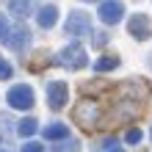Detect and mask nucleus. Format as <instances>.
I'll use <instances>...</instances> for the list:
<instances>
[{
	"mask_svg": "<svg viewBox=\"0 0 152 152\" xmlns=\"http://www.w3.org/2000/svg\"><path fill=\"white\" fill-rule=\"evenodd\" d=\"M72 119L77 124H83V127H97L100 124V108H97V102H91V100L77 102L75 111H72Z\"/></svg>",
	"mask_w": 152,
	"mask_h": 152,
	"instance_id": "f257e3e1",
	"label": "nucleus"
},
{
	"mask_svg": "<svg viewBox=\"0 0 152 152\" xmlns=\"http://www.w3.org/2000/svg\"><path fill=\"white\" fill-rule=\"evenodd\" d=\"M22 152H44V147L39 144V141H28V144L22 147Z\"/></svg>",
	"mask_w": 152,
	"mask_h": 152,
	"instance_id": "2eb2a0df",
	"label": "nucleus"
},
{
	"mask_svg": "<svg viewBox=\"0 0 152 152\" xmlns=\"http://www.w3.org/2000/svg\"><path fill=\"white\" fill-rule=\"evenodd\" d=\"M127 31H130V36H136L138 42H147V39L152 36V22H149V17H147V14H133L130 22H127Z\"/></svg>",
	"mask_w": 152,
	"mask_h": 152,
	"instance_id": "423d86ee",
	"label": "nucleus"
},
{
	"mask_svg": "<svg viewBox=\"0 0 152 152\" xmlns=\"http://www.w3.org/2000/svg\"><path fill=\"white\" fill-rule=\"evenodd\" d=\"M36 20H39L42 28H53V25H56V20H58V8H56V6H44L42 11H39Z\"/></svg>",
	"mask_w": 152,
	"mask_h": 152,
	"instance_id": "1a4fd4ad",
	"label": "nucleus"
},
{
	"mask_svg": "<svg viewBox=\"0 0 152 152\" xmlns=\"http://www.w3.org/2000/svg\"><path fill=\"white\" fill-rule=\"evenodd\" d=\"M47 102H50L53 111H61L69 102V86L64 83V80H53V83H47Z\"/></svg>",
	"mask_w": 152,
	"mask_h": 152,
	"instance_id": "20e7f679",
	"label": "nucleus"
},
{
	"mask_svg": "<svg viewBox=\"0 0 152 152\" xmlns=\"http://www.w3.org/2000/svg\"><path fill=\"white\" fill-rule=\"evenodd\" d=\"M0 152H6V149H0Z\"/></svg>",
	"mask_w": 152,
	"mask_h": 152,
	"instance_id": "4be33fe9",
	"label": "nucleus"
},
{
	"mask_svg": "<svg viewBox=\"0 0 152 152\" xmlns=\"http://www.w3.org/2000/svg\"><path fill=\"white\" fill-rule=\"evenodd\" d=\"M116 66H119V58H116V56H102V58L94 64L97 72H111V69H116Z\"/></svg>",
	"mask_w": 152,
	"mask_h": 152,
	"instance_id": "f8f14e48",
	"label": "nucleus"
},
{
	"mask_svg": "<svg viewBox=\"0 0 152 152\" xmlns=\"http://www.w3.org/2000/svg\"><path fill=\"white\" fill-rule=\"evenodd\" d=\"M105 42H108V36H105V33H97V39H94V47H102Z\"/></svg>",
	"mask_w": 152,
	"mask_h": 152,
	"instance_id": "f3484780",
	"label": "nucleus"
},
{
	"mask_svg": "<svg viewBox=\"0 0 152 152\" xmlns=\"http://www.w3.org/2000/svg\"><path fill=\"white\" fill-rule=\"evenodd\" d=\"M3 42H6V47L22 53V50L31 44V31H28V28H17V31H11V33H6Z\"/></svg>",
	"mask_w": 152,
	"mask_h": 152,
	"instance_id": "6e6552de",
	"label": "nucleus"
},
{
	"mask_svg": "<svg viewBox=\"0 0 152 152\" xmlns=\"http://www.w3.org/2000/svg\"><path fill=\"white\" fill-rule=\"evenodd\" d=\"M36 124H39L36 119H22V122H20V127H17V133H20V136H22V138H31V136H33V133H36V130H39V127H36Z\"/></svg>",
	"mask_w": 152,
	"mask_h": 152,
	"instance_id": "ddd939ff",
	"label": "nucleus"
},
{
	"mask_svg": "<svg viewBox=\"0 0 152 152\" xmlns=\"http://www.w3.org/2000/svg\"><path fill=\"white\" fill-rule=\"evenodd\" d=\"M124 141H127V144H138V141H141V130L138 127H130L127 133H124Z\"/></svg>",
	"mask_w": 152,
	"mask_h": 152,
	"instance_id": "4468645a",
	"label": "nucleus"
},
{
	"mask_svg": "<svg viewBox=\"0 0 152 152\" xmlns=\"http://www.w3.org/2000/svg\"><path fill=\"white\" fill-rule=\"evenodd\" d=\"M31 8H33L31 0H11V3H8V14H14V17H20V20H25V17L31 14Z\"/></svg>",
	"mask_w": 152,
	"mask_h": 152,
	"instance_id": "9d476101",
	"label": "nucleus"
},
{
	"mask_svg": "<svg viewBox=\"0 0 152 152\" xmlns=\"http://www.w3.org/2000/svg\"><path fill=\"white\" fill-rule=\"evenodd\" d=\"M0 77H3V80L11 77V64H6L3 58H0Z\"/></svg>",
	"mask_w": 152,
	"mask_h": 152,
	"instance_id": "dca6fc26",
	"label": "nucleus"
},
{
	"mask_svg": "<svg viewBox=\"0 0 152 152\" xmlns=\"http://www.w3.org/2000/svg\"><path fill=\"white\" fill-rule=\"evenodd\" d=\"M108 152H124V149H119V147H111V149H108Z\"/></svg>",
	"mask_w": 152,
	"mask_h": 152,
	"instance_id": "6ab92c4d",
	"label": "nucleus"
},
{
	"mask_svg": "<svg viewBox=\"0 0 152 152\" xmlns=\"http://www.w3.org/2000/svg\"><path fill=\"white\" fill-rule=\"evenodd\" d=\"M42 136L50 138V141H61V138L69 136V127H66V124H47V127L42 130Z\"/></svg>",
	"mask_w": 152,
	"mask_h": 152,
	"instance_id": "9b49d317",
	"label": "nucleus"
},
{
	"mask_svg": "<svg viewBox=\"0 0 152 152\" xmlns=\"http://www.w3.org/2000/svg\"><path fill=\"white\" fill-rule=\"evenodd\" d=\"M64 28H66L69 36H88V33H91V14H86V11H69Z\"/></svg>",
	"mask_w": 152,
	"mask_h": 152,
	"instance_id": "f03ea898",
	"label": "nucleus"
},
{
	"mask_svg": "<svg viewBox=\"0 0 152 152\" xmlns=\"http://www.w3.org/2000/svg\"><path fill=\"white\" fill-rule=\"evenodd\" d=\"M149 136H152V130H149Z\"/></svg>",
	"mask_w": 152,
	"mask_h": 152,
	"instance_id": "412c9836",
	"label": "nucleus"
},
{
	"mask_svg": "<svg viewBox=\"0 0 152 152\" xmlns=\"http://www.w3.org/2000/svg\"><path fill=\"white\" fill-rule=\"evenodd\" d=\"M83 3H97V0H83Z\"/></svg>",
	"mask_w": 152,
	"mask_h": 152,
	"instance_id": "aec40b11",
	"label": "nucleus"
},
{
	"mask_svg": "<svg viewBox=\"0 0 152 152\" xmlns=\"http://www.w3.org/2000/svg\"><path fill=\"white\" fill-rule=\"evenodd\" d=\"M6 102L11 105V108H17V111H28L31 105H33V91H31V86H14L11 91L6 94Z\"/></svg>",
	"mask_w": 152,
	"mask_h": 152,
	"instance_id": "7ed1b4c3",
	"label": "nucleus"
},
{
	"mask_svg": "<svg viewBox=\"0 0 152 152\" xmlns=\"http://www.w3.org/2000/svg\"><path fill=\"white\" fill-rule=\"evenodd\" d=\"M61 64L69 66V69H83L86 66V50L80 47V44H72V47H66V50H61Z\"/></svg>",
	"mask_w": 152,
	"mask_h": 152,
	"instance_id": "0eeeda50",
	"label": "nucleus"
},
{
	"mask_svg": "<svg viewBox=\"0 0 152 152\" xmlns=\"http://www.w3.org/2000/svg\"><path fill=\"white\" fill-rule=\"evenodd\" d=\"M6 33H8V22L3 20V17H0V39H3V36H6Z\"/></svg>",
	"mask_w": 152,
	"mask_h": 152,
	"instance_id": "a211bd4d",
	"label": "nucleus"
},
{
	"mask_svg": "<svg viewBox=\"0 0 152 152\" xmlns=\"http://www.w3.org/2000/svg\"><path fill=\"white\" fill-rule=\"evenodd\" d=\"M97 14H100V20L105 25H116V22H122V17H124V3L122 0H102L100 8H97Z\"/></svg>",
	"mask_w": 152,
	"mask_h": 152,
	"instance_id": "39448f33",
	"label": "nucleus"
}]
</instances>
